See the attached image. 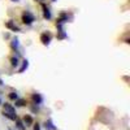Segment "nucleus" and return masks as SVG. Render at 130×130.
<instances>
[{
    "instance_id": "4468645a",
    "label": "nucleus",
    "mask_w": 130,
    "mask_h": 130,
    "mask_svg": "<svg viewBox=\"0 0 130 130\" xmlns=\"http://www.w3.org/2000/svg\"><path fill=\"white\" fill-rule=\"evenodd\" d=\"M27 67H29V61H27V60H25V61H24V64H22V68L20 69V72L22 73V72H24V70H25Z\"/></svg>"
},
{
    "instance_id": "1a4fd4ad",
    "label": "nucleus",
    "mask_w": 130,
    "mask_h": 130,
    "mask_svg": "<svg viewBox=\"0 0 130 130\" xmlns=\"http://www.w3.org/2000/svg\"><path fill=\"white\" fill-rule=\"evenodd\" d=\"M43 10H44V18L50 20L51 18V12H50V9L47 7H43Z\"/></svg>"
},
{
    "instance_id": "f8f14e48",
    "label": "nucleus",
    "mask_w": 130,
    "mask_h": 130,
    "mask_svg": "<svg viewBox=\"0 0 130 130\" xmlns=\"http://www.w3.org/2000/svg\"><path fill=\"white\" fill-rule=\"evenodd\" d=\"M10 64H12V67H18V59L17 57H12L10 59Z\"/></svg>"
},
{
    "instance_id": "0eeeda50",
    "label": "nucleus",
    "mask_w": 130,
    "mask_h": 130,
    "mask_svg": "<svg viewBox=\"0 0 130 130\" xmlns=\"http://www.w3.org/2000/svg\"><path fill=\"white\" fill-rule=\"evenodd\" d=\"M7 27L12 29L13 31H20V29H18L16 25H13V22H12V21H8V22H7Z\"/></svg>"
},
{
    "instance_id": "9d476101",
    "label": "nucleus",
    "mask_w": 130,
    "mask_h": 130,
    "mask_svg": "<svg viewBox=\"0 0 130 130\" xmlns=\"http://www.w3.org/2000/svg\"><path fill=\"white\" fill-rule=\"evenodd\" d=\"M16 125H17V127H18L20 130H25V129H26V126L24 125V122L20 121V120H16Z\"/></svg>"
},
{
    "instance_id": "6e6552de",
    "label": "nucleus",
    "mask_w": 130,
    "mask_h": 130,
    "mask_svg": "<svg viewBox=\"0 0 130 130\" xmlns=\"http://www.w3.org/2000/svg\"><path fill=\"white\" fill-rule=\"evenodd\" d=\"M3 115H4V117L9 118V120H12V121H16L17 120V116H14V115H10V113H7V112H4Z\"/></svg>"
},
{
    "instance_id": "2eb2a0df",
    "label": "nucleus",
    "mask_w": 130,
    "mask_h": 130,
    "mask_svg": "<svg viewBox=\"0 0 130 130\" xmlns=\"http://www.w3.org/2000/svg\"><path fill=\"white\" fill-rule=\"evenodd\" d=\"M9 99H12V100H17L18 99V95L16 92H10L9 94Z\"/></svg>"
},
{
    "instance_id": "dca6fc26",
    "label": "nucleus",
    "mask_w": 130,
    "mask_h": 130,
    "mask_svg": "<svg viewBox=\"0 0 130 130\" xmlns=\"http://www.w3.org/2000/svg\"><path fill=\"white\" fill-rule=\"evenodd\" d=\"M34 130H40V125L39 124H35L34 125Z\"/></svg>"
},
{
    "instance_id": "9b49d317",
    "label": "nucleus",
    "mask_w": 130,
    "mask_h": 130,
    "mask_svg": "<svg viewBox=\"0 0 130 130\" xmlns=\"http://www.w3.org/2000/svg\"><path fill=\"white\" fill-rule=\"evenodd\" d=\"M18 46H20L18 39H17V38H13V40H12V47H13L14 50H18Z\"/></svg>"
},
{
    "instance_id": "a211bd4d",
    "label": "nucleus",
    "mask_w": 130,
    "mask_h": 130,
    "mask_svg": "<svg viewBox=\"0 0 130 130\" xmlns=\"http://www.w3.org/2000/svg\"><path fill=\"white\" fill-rule=\"evenodd\" d=\"M12 2H18V0H12Z\"/></svg>"
},
{
    "instance_id": "aec40b11",
    "label": "nucleus",
    "mask_w": 130,
    "mask_h": 130,
    "mask_svg": "<svg viewBox=\"0 0 130 130\" xmlns=\"http://www.w3.org/2000/svg\"><path fill=\"white\" fill-rule=\"evenodd\" d=\"M52 2H56V0H52Z\"/></svg>"
},
{
    "instance_id": "f03ea898",
    "label": "nucleus",
    "mask_w": 130,
    "mask_h": 130,
    "mask_svg": "<svg viewBox=\"0 0 130 130\" xmlns=\"http://www.w3.org/2000/svg\"><path fill=\"white\" fill-rule=\"evenodd\" d=\"M4 112H7V113H10V115H14L16 116V109L10 105V104H4Z\"/></svg>"
},
{
    "instance_id": "7ed1b4c3",
    "label": "nucleus",
    "mask_w": 130,
    "mask_h": 130,
    "mask_svg": "<svg viewBox=\"0 0 130 130\" xmlns=\"http://www.w3.org/2000/svg\"><path fill=\"white\" fill-rule=\"evenodd\" d=\"M32 100L35 104H42L43 103V96L40 94H32Z\"/></svg>"
},
{
    "instance_id": "6ab92c4d",
    "label": "nucleus",
    "mask_w": 130,
    "mask_h": 130,
    "mask_svg": "<svg viewBox=\"0 0 130 130\" xmlns=\"http://www.w3.org/2000/svg\"><path fill=\"white\" fill-rule=\"evenodd\" d=\"M0 104H2V99H0Z\"/></svg>"
},
{
    "instance_id": "39448f33",
    "label": "nucleus",
    "mask_w": 130,
    "mask_h": 130,
    "mask_svg": "<svg viewBox=\"0 0 130 130\" xmlns=\"http://www.w3.org/2000/svg\"><path fill=\"white\" fill-rule=\"evenodd\" d=\"M46 129L47 130H56V126L53 125V122H52V120H48V121H46Z\"/></svg>"
},
{
    "instance_id": "ddd939ff",
    "label": "nucleus",
    "mask_w": 130,
    "mask_h": 130,
    "mask_svg": "<svg viewBox=\"0 0 130 130\" xmlns=\"http://www.w3.org/2000/svg\"><path fill=\"white\" fill-rule=\"evenodd\" d=\"M16 105H17V107L25 105V100H24V99H17V100H16Z\"/></svg>"
},
{
    "instance_id": "f257e3e1",
    "label": "nucleus",
    "mask_w": 130,
    "mask_h": 130,
    "mask_svg": "<svg viewBox=\"0 0 130 130\" xmlns=\"http://www.w3.org/2000/svg\"><path fill=\"white\" fill-rule=\"evenodd\" d=\"M34 16H32L30 12H25L24 13V16H22V21H24V24H26V25H31L32 22H34Z\"/></svg>"
},
{
    "instance_id": "f3484780",
    "label": "nucleus",
    "mask_w": 130,
    "mask_h": 130,
    "mask_svg": "<svg viewBox=\"0 0 130 130\" xmlns=\"http://www.w3.org/2000/svg\"><path fill=\"white\" fill-rule=\"evenodd\" d=\"M2 85H3V81H2V79H0V86H2Z\"/></svg>"
},
{
    "instance_id": "20e7f679",
    "label": "nucleus",
    "mask_w": 130,
    "mask_h": 130,
    "mask_svg": "<svg viewBox=\"0 0 130 130\" xmlns=\"http://www.w3.org/2000/svg\"><path fill=\"white\" fill-rule=\"evenodd\" d=\"M42 42H43V44H50V42H51V34H47V32H44V34H42Z\"/></svg>"
},
{
    "instance_id": "423d86ee",
    "label": "nucleus",
    "mask_w": 130,
    "mask_h": 130,
    "mask_svg": "<svg viewBox=\"0 0 130 130\" xmlns=\"http://www.w3.org/2000/svg\"><path fill=\"white\" fill-rule=\"evenodd\" d=\"M24 121H25L26 126H30V125H32V117H31V116H29V115H26V116H25V118H24Z\"/></svg>"
}]
</instances>
